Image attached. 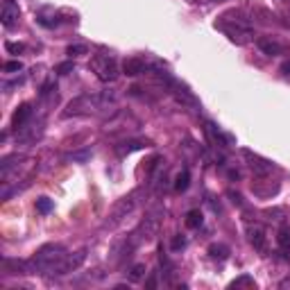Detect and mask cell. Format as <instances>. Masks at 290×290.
<instances>
[{
    "mask_svg": "<svg viewBox=\"0 0 290 290\" xmlns=\"http://www.w3.org/2000/svg\"><path fill=\"white\" fill-rule=\"evenodd\" d=\"M66 247L64 245H55V243H48V245L39 247V250L34 252V256H32L30 261H27V268H30V272H39V274H55L59 268V263L64 261V256H66Z\"/></svg>",
    "mask_w": 290,
    "mask_h": 290,
    "instance_id": "6da1fadb",
    "label": "cell"
},
{
    "mask_svg": "<svg viewBox=\"0 0 290 290\" xmlns=\"http://www.w3.org/2000/svg\"><path fill=\"white\" fill-rule=\"evenodd\" d=\"M224 21L218 23V27L224 32V34L229 36V39L233 41V43H247L252 36V27L247 21H243V18H231V21H227V16H222Z\"/></svg>",
    "mask_w": 290,
    "mask_h": 290,
    "instance_id": "7a4b0ae2",
    "label": "cell"
},
{
    "mask_svg": "<svg viewBox=\"0 0 290 290\" xmlns=\"http://www.w3.org/2000/svg\"><path fill=\"white\" fill-rule=\"evenodd\" d=\"M88 66H91V71L95 73V77L100 82H114L118 77V64L109 55H93Z\"/></svg>",
    "mask_w": 290,
    "mask_h": 290,
    "instance_id": "3957f363",
    "label": "cell"
},
{
    "mask_svg": "<svg viewBox=\"0 0 290 290\" xmlns=\"http://www.w3.org/2000/svg\"><path fill=\"white\" fill-rule=\"evenodd\" d=\"M102 102H105V98L91 95V93H86V95H79V98H75V100L68 102V107H66V111H64V116H66V118H71V116L91 114V111L100 109Z\"/></svg>",
    "mask_w": 290,
    "mask_h": 290,
    "instance_id": "277c9868",
    "label": "cell"
},
{
    "mask_svg": "<svg viewBox=\"0 0 290 290\" xmlns=\"http://www.w3.org/2000/svg\"><path fill=\"white\" fill-rule=\"evenodd\" d=\"M159 224H161V218H157V216L145 218L143 222L138 224L136 229H134V233H132V238H129V240H132L134 245H138V243L152 240V238L157 236V231H159Z\"/></svg>",
    "mask_w": 290,
    "mask_h": 290,
    "instance_id": "5b68a950",
    "label": "cell"
},
{
    "mask_svg": "<svg viewBox=\"0 0 290 290\" xmlns=\"http://www.w3.org/2000/svg\"><path fill=\"white\" fill-rule=\"evenodd\" d=\"M84 259H86V252H77V254H66L64 256V261L59 263V268H57V272L55 274H68V272H73V270H77L79 265L84 263Z\"/></svg>",
    "mask_w": 290,
    "mask_h": 290,
    "instance_id": "8992f818",
    "label": "cell"
},
{
    "mask_svg": "<svg viewBox=\"0 0 290 290\" xmlns=\"http://www.w3.org/2000/svg\"><path fill=\"white\" fill-rule=\"evenodd\" d=\"M18 16H21V9H18V5L14 3V0H5L3 3V25L5 27H14L18 21Z\"/></svg>",
    "mask_w": 290,
    "mask_h": 290,
    "instance_id": "52a82bcc",
    "label": "cell"
},
{
    "mask_svg": "<svg viewBox=\"0 0 290 290\" xmlns=\"http://www.w3.org/2000/svg\"><path fill=\"white\" fill-rule=\"evenodd\" d=\"M30 116H32V105L30 102H23L21 107H16V111H14V116H12V127L16 129H23V125L30 120Z\"/></svg>",
    "mask_w": 290,
    "mask_h": 290,
    "instance_id": "ba28073f",
    "label": "cell"
},
{
    "mask_svg": "<svg viewBox=\"0 0 290 290\" xmlns=\"http://www.w3.org/2000/svg\"><path fill=\"white\" fill-rule=\"evenodd\" d=\"M247 238H250L252 247H254L256 252L265 250V229L261 227V224H252V227L247 229Z\"/></svg>",
    "mask_w": 290,
    "mask_h": 290,
    "instance_id": "9c48e42d",
    "label": "cell"
},
{
    "mask_svg": "<svg viewBox=\"0 0 290 290\" xmlns=\"http://www.w3.org/2000/svg\"><path fill=\"white\" fill-rule=\"evenodd\" d=\"M145 71H148V64L138 57H129L123 62V73L127 75V77H136V75H141Z\"/></svg>",
    "mask_w": 290,
    "mask_h": 290,
    "instance_id": "30bf717a",
    "label": "cell"
},
{
    "mask_svg": "<svg viewBox=\"0 0 290 290\" xmlns=\"http://www.w3.org/2000/svg\"><path fill=\"white\" fill-rule=\"evenodd\" d=\"M256 45H259L261 53H263V55H270V57L283 55V45L279 43V41H274V39H259V41H256Z\"/></svg>",
    "mask_w": 290,
    "mask_h": 290,
    "instance_id": "8fae6325",
    "label": "cell"
},
{
    "mask_svg": "<svg viewBox=\"0 0 290 290\" xmlns=\"http://www.w3.org/2000/svg\"><path fill=\"white\" fill-rule=\"evenodd\" d=\"M134 204H136L134 195H127V198L120 200V202L114 207V222H118V220H123L125 216H127V213L134 209Z\"/></svg>",
    "mask_w": 290,
    "mask_h": 290,
    "instance_id": "7c38bea8",
    "label": "cell"
},
{
    "mask_svg": "<svg viewBox=\"0 0 290 290\" xmlns=\"http://www.w3.org/2000/svg\"><path fill=\"white\" fill-rule=\"evenodd\" d=\"M245 157L252 161V168H254V170L259 172V175H265V172L272 170V163L265 161V159H259L256 154H252V152H245Z\"/></svg>",
    "mask_w": 290,
    "mask_h": 290,
    "instance_id": "4fadbf2b",
    "label": "cell"
},
{
    "mask_svg": "<svg viewBox=\"0 0 290 290\" xmlns=\"http://www.w3.org/2000/svg\"><path fill=\"white\" fill-rule=\"evenodd\" d=\"M229 254H231V250H229L224 243H213V245H209V256H211V259L224 261V259H229Z\"/></svg>",
    "mask_w": 290,
    "mask_h": 290,
    "instance_id": "5bb4252c",
    "label": "cell"
},
{
    "mask_svg": "<svg viewBox=\"0 0 290 290\" xmlns=\"http://www.w3.org/2000/svg\"><path fill=\"white\" fill-rule=\"evenodd\" d=\"M202 222H204V216H202V211H200V209H193V211L186 213V227L200 229V227H202Z\"/></svg>",
    "mask_w": 290,
    "mask_h": 290,
    "instance_id": "9a60e30c",
    "label": "cell"
},
{
    "mask_svg": "<svg viewBox=\"0 0 290 290\" xmlns=\"http://www.w3.org/2000/svg\"><path fill=\"white\" fill-rule=\"evenodd\" d=\"M277 243H279V250H281L283 254H290V229H288V227H281V229H279Z\"/></svg>",
    "mask_w": 290,
    "mask_h": 290,
    "instance_id": "2e32d148",
    "label": "cell"
},
{
    "mask_svg": "<svg viewBox=\"0 0 290 290\" xmlns=\"http://www.w3.org/2000/svg\"><path fill=\"white\" fill-rule=\"evenodd\" d=\"M190 186V172L188 170H181L179 175L175 177V190H179V193H184L186 188Z\"/></svg>",
    "mask_w": 290,
    "mask_h": 290,
    "instance_id": "e0dca14e",
    "label": "cell"
},
{
    "mask_svg": "<svg viewBox=\"0 0 290 290\" xmlns=\"http://www.w3.org/2000/svg\"><path fill=\"white\" fill-rule=\"evenodd\" d=\"M145 272H148V270H145V265H143V263H136V265H132V268H129L127 279H129L132 283H138V281H141V279L145 277Z\"/></svg>",
    "mask_w": 290,
    "mask_h": 290,
    "instance_id": "ac0fdd59",
    "label": "cell"
},
{
    "mask_svg": "<svg viewBox=\"0 0 290 290\" xmlns=\"http://www.w3.org/2000/svg\"><path fill=\"white\" fill-rule=\"evenodd\" d=\"M53 209H55V202H53L50 198H39V200H36V211H39V213L48 216Z\"/></svg>",
    "mask_w": 290,
    "mask_h": 290,
    "instance_id": "d6986e66",
    "label": "cell"
},
{
    "mask_svg": "<svg viewBox=\"0 0 290 290\" xmlns=\"http://www.w3.org/2000/svg\"><path fill=\"white\" fill-rule=\"evenodd\" d=\"M145 145H148V143H143V141H129V143H123V148H118V154H120V157H125V154L134 152V150L145 148Z\"/></svg>",
    "mask_w": 290,
    "mask_h": 290,
    "instance_id": "ffe728a7",
    "label": "cell"
},
{
    "mask_svg": "<svg viewBox=\"0 0 290 290\" xmlns=\"http://www.w3.org/2000/svg\"><path fill=\"white\" fill-rule=\"evenodd\" d=\"M5 50H7L9 55H18V53L25 50V45H23V43H14V41H7V43H5Z\"/></svg>",
    "mask_w": 290,
    "mask_h": 290,
    "instance_id": "44dd1931",
    "label": "cell"
},
{
    "mask_svg": "<svg viewBox=\"0 0 290 290\" xmlns=\"http://www.w3.org/2000/svg\"><path fill=\"white\" fill-rule=\"evenodd\" d=\"M172 252H179V250H184V247H186V238L184 236H175V238H172Z\"/></svg>",
    "mask_w": 290,
    "mask_h": 290,
    "instance_id": "7402d4cb",
    "label": "cell"
},
{
    "mask_svg": "<svg viewBox=\"0 0 290 290\" xmlns=\"http://www.w3.org/2000/svg\"><path fill=\"white\" fill-rule=\"evenodd\" d=\"M86 53H88L86 45H71V48H68V55H71V57H77V55H86Z\"/></svg>",
    "mask_w": 290,
    "mask_h": 290,
    "instance_id": "603a6c76",
    "label": "cell"
},
{
    "mask_svg": "<svg viewBox=\"0 0 290 290\" xmlns=\"http://www.w3.org/2000/svg\"><path fill=\"white\" fill-rule=\"evenodd\" d=\"M18 71H23L21 62H7L5 64V73H18Z\"/></svg>",
    "mask_w": 290,
    "mask_h": 290,
    "instance_id": "cb8c5ba5",
    "label": "cell"
},
{
    "mask_svg": "<svg viewBox=\"0 0 290 290\" xmlns=\"http://www.w3.org/2000/svg\"><path fill=\"white\" fill-rule=\"evenodd\" d=\"M240 286H254V279H250V277H240V279H236V281L231 283V288H240Z\"/></svg>",
    "mask_w": 290,
    "mask_h": 290,
    "instance_id": "d4e9b609",
    "label": "cell"
},
{
    "mask_svg": "<svg viewBox=\"0 0 290 290\" xmlns=\"http://www.w3.org/2000/svg\"><path fill=\"white\" fill-rule=\"evenodd\" d=\"M73 68H75L73 62H64V64H59V66H57V73H59V75H68V73L73 71Z\"/></svg>",
    "mask_w": 290,
    "mask_h": 290,
    "instance_id": "484cf974",
    "label": "cell"
},
{
    "mask_svg": "<svg viewBox=\"0 0 290 290\" xmlns=\"http://www.w3.org/2000/svg\"><path fill=\"white\" fill-rule=\"evenodd\" d=\"M88 157H91V152H88V150H84V152H75V154H68V159H73V161H86Z\"/></svg>",
    "mask_w": 290,
    "mask_h": 290,
    "instance_id": "4316f807",
    "label": "cell"
},
{
    "mask_svg": "<svg viewBox=\"0 0 290 290\" xmlns=\"http://www.w3.org/2000/svg\"><path fill=\"white\" fill-rule=\"evenodd\" d=\"M154 286H157V277L152 274V277H150L148 281H145V288H154Z\"/></svg>",
    "mask_w": 290,
    "mask_h": 290,
    "instance_id": "83f0119b",
    "label": "cell"
},
{
    "mask_svg": "<svg viewBox=\"0 0 290 290\" xmlns=\"http://www.w3.org/2000/svg\"><path fill=\"white\" fill-rule=\"evenodd\" d=\"M281 73L283 75H290V62H283L281 64Z\"/></svg>",
    "mask_w": 290,
    "mask_h": 290,
    "instance_id": "f1b7e54d",
    "label": "cell"
}]
</instances>
